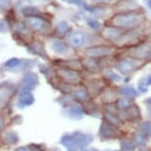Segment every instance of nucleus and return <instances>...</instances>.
I'll return each instance as SVG.
<instances>
[{
	"label": "nucleus",
	"mask_w": 151,
	"mask_h": 151,
	"mask_svg": "<svg viewBox=\"0 0 151 151\" xmlns=\"http://www.w3.org/2000/svg\"><path fill=\"white\" fill-rule=\"evenodd\" d=\"M140 21L139 15L136 13H124L119 14L114 17V23L119 27L124 28H132L136 26Z\"/></svg>",
	"instance_id": "obj_1"
},
{
	"label": "nucleus",
	"mask_w": 151,
	"mask_h": 151,
	"mask_svg": "<svg viewBox=\"0 0 151 151\" xmlns=\"http://www.w3.org/2000/svg\"><path fill=\"white\" fill-rule=\"evenodd\" d=\"M85 42H86V36L81 32H75L69 38V42L74 47H82Z\"/></svg>",
	"instance_id": "obj_2"
},
{
	"label": "nucleus",
	"mask_w": 151,
	"mask_h": 151,
	"mask_svg": "<svg viewBox=\"0 0 151 151\" xmlns=\"http://www.w3.org/2000/svg\"><path fill=\"white\" fill-rule=\"evenodd\" d=\"M28 24L29 26L32 28V29L36 30V31H39L41 30L42 26H44V22H42V19L40 18H37L36 16H32L28 19Z\"/></svg>",
	"instance_id": "obj_3"
},
{
	"label": "nucleus",
	"mask_w": 151,
	"mask_h": 151,
	"mask_svg": "<svg viewBox=\"0 0 151 151\" xmlns=\"http://www.w3.org/2000/svg\"><path fill=\"white\" fill-rule=\"evenodd\" d=\"M37 82V77L35 74H28V75L24 79V84L28 87H33L36 85Z\"/></svg>",
	"instance_id": "obj_4"
},
{
	"label": "nucleus",
	"mask_w": 151,
	"mask_h": 151,
	"mask_svg": "<svg viewBox=\"0 0 151 151\" xmlns=\"http://www.w3.org/2000/svg\"><path fill=\"white\" fill-rule=\"evenodd\" d=\"M119 69L122 71V72L124 73H127L129 72V71L132 70V62L129 60H124L121 62V64H119Z\"/></svg>",
	"instance_id": "obj_5"
},
{
	"label": "nucleus",
	"mask_w": 151,
	"mask_h": 151,
	"mask_svg": "<svg viewBox=\"0 0 151 151\" xmlns=\"http://www.w3.org/2000/svg\"><path fill=\"white\" fill-rule=\"evenodd\" d=\"M121 93L122 95L129 97V98H133V97L136 96V91L132 88H129V87H124L122 88V91Z\"/></svg>",
	"instance_id": "obj_6"
},
{
	"label": "nucleus",
	"mask_w": 151,
	"mask_h": 151,
	"mask_svg": "<svg viewBox=\"0 0 151 151\" xmlns=\"http://www.w3.org/2000/svg\"><path fill=\"white\" fill-rule=\"evenodd\" d=\"M52 48L55 52H64L66 50V47L60 42H55L52 45Z\"/></svg>",
	"instance_id": "obj_7"
},
{
	"label": "nucleus",
	"mask_w": 151,
	"mask_h": 151,
	"mask_svg": "<svg viewBox=\"0 0 151 151\" xmlns=\"http://www.w3.org/2000/svg\"><path fill=\"white\" fill-rule=\"evenodd\" d=\"M68 30V25L66 22H60L58 25V33L59 35H65Z\"/></svg>",
	"instance_id": "obj_8"
},
{
	"label": "nucleus",
	"mask_w": 151,
	"mask_h": 151,
	"mask_svg": "<svg viewBox=\"0 0 151 151\" xmlns=\"http://www.w3.org/2000/svg\"><path fill=\"white\" fill-rule=\"evenodd\" d=\"M20 59H18V58H10L9 60H8L6 63H5V66H6L7 68H15V67H17L18 65L20 64Z\"/></svg>",
	"instance_id": "obj_9"
},
{
	"label": "nucleus",
	"mask_w": 151,
	"mask_h": 151,
	"mask_svg": "<svg viewBox=\"0 0 151 151\" xmlns=\"http://www.w3.org/2000/svg\"><path fill=\"white\" fill-rule=\"evenodd\" d=\"M20 102H21V104L24 105V106H28V105L33 103V96L29 95L28 93L25 94L21 98V100H20Z\"/></svg>",
	"instance_id": "obj_10"
},
{
	"label": "nucleus",
	"mask_w": 151,
	"mask_h": 151,
	"mask_svg": "<svg viewBox=\"0 0 151 151\" xmlns=\"http://www.w3.org/2000/svg\"><path fill=\"white\" fill-rule=\"evenodd\" d=\"M141 129L146 133L147 135L151 136V122H145L141 125Z\"/></svg>",
	"instance_id": "obj_11"
},
{
	"label": "nucleus",
	"mask_w": 151,
	"mask_h": 151,
	"mask_svg": "<svg viewBox=\"0 0 151 151\" xmlns=\"http://www.w3.org/2000/svg\"><path fill=\"white\" fill-rule=\"evenodd\" d=\"M75 96L80 100H85L88 97V94L85 90H78L77 92L75 93Z\"/></svg>",
	"instance_id": "obj_12"
},
{
	"label": "nucleus",
	"mask_w": 151,
	"mask_h": 151,
	"mask_svg": "<svg viewBox=\"0 0 151 151\" xmlns=\"http://www.w3.org/2000/svg\"><path fill=\"white\" fill-rule=\"evenodd\" d=\"M88 25L94 30H98L100 28V23L96 20H88Z\"/></svg>",
	"instance_id": "obj_13"
},
{
	"label": "nucleus",
	"mask_w": 151,
	"mask_h": 151,
	"mask_svg": "<svg viewBox=\"0 0 151 151\" xmlns=\"http://www.w3.org/2000/svg\"><path fill=\"white\" fill-rule=\"evenodd\" d=\"M7 24L4 20H0V33H6L7 32Z\"/></svg>",
	"instance_id": "obj_14"
},
{
	"label": "nucleus",
	"mask_w": 151,
	"mask_h": 151,
	"mask_svg": "<svg viewBox=\"0 0 151 151\" xmlns=\"http://www.w3.org/2000/svg\"><path fill=\"white\" fill-rule=\"evenodd\" d=\"M122 148H124V149H125V150L133 149L132 144L130 143V142H129V141H124V142H122Z\"/></svg>",
	"instance_id": "obj_15"
},
{
	"label": "nucleus",
	"mask_w": 151,
	"mask_h": 151,
	"mask_svg": "<svg viewBox=\"0 0 151 151\" xmlns=\"http://www.w3.org/2000/svg\"><path fill=\"white\" fill-rule=\"evenodd\" d=\"M70 2L72 4H76V5H80V6H85V1L84 0H70Z\"/></svg>",
	"instance_id": "obj_16"
},
{
	"label": "nucleus",
	"mask_w": 151,
	"mask_h": 151,
	"mask_svg": "<svg viewBox=\"0 0 151 151\" xmlns=\"http://www.w3.org/2000/svg\"><path fill=\"white\" fill-rule=\"evenodd\" d=\"M129 103V102L127 101V100H121V101L119 102V106L121 108H124V107H127Z\"/></svg>",
	"instance_id": "obj_17"
},
{
	"label": "nucleus",
	"mask_w": 151,
	"mask_h": 151,
	"mask_svg": "<svg viewBox=\"0 0 151 151\" xmlns=\"http://www.w3.org/2000/svg\"><path fill=\"white\" fill-rule=\"evenodd\" d=\"M136 140H137L138 143H140V144H144L145 143V138L142 135L138 134L137 136H136Z\"/></svg>",
	"instance_id": "obj_18"
},
{
	"label": "nucleus",
	"mask_w": 151,
	"mask_h": 151,
	"mask_svg": "<svg viewBox=\"0 0 151 151\" xmlns=\"http://www.w3.org/2000/svg\"><path fill=\"white\" fill-rule=\"evenodd\" d=\"M8 4H9V1L8 0H0V6H8Z\"/></svg>",
	"instance_id": "obj_19"
},
{
	"label": "nucleus",
	"mask_w": 151,
	"mask_h": 151,
	"mask_svg": "<svg viewBox=\"0 0 151 151\" xmlns=\"http://www.w3.org/2000/svg\"><path fill=\"white\" fill-rule=\"evenodd\" d=\"M147 84H148V85H150V84H151V76H149V77H148V81H147Z\"/></svg>",
	"instance_id": "obj_20"
},
{
	"label": "nucleus",
	"mask_w": 151,
	"mask_h": 151,
	"mask_svg": "<svg viewBox=\"0 0 151 151\" xmlns=\"http://www.w3.org/2000/svg\"><path fill=\"white\" fill-rule=\"evenodd\" d=\"M93 1H96V2H103V1H110V0H93Z\"/></svg>",
	"instance_id": "obj_21"
},
{
	"label": "nucleus",
	"mask_w": 151,
	"mask_h": 151,
	"mask_svg": "<svg viewBox=\"0 0 151 151\" xmlns=\"http://www.w3.org/2000/svg\"><path fill=\"white\" fill-rule=\"evenodd\" d=\"M2 127V119H1V118H0V129Z\"/></svg>",
	"instance_id": "obj_22"
},
{
	"label": "nucleus",
	"mask_w": 151,
	"mask_h": 151,
	"mask_svg": "<svg viewBox=\"0 0 151 151\" xmlns=\"http://www.w3.org/2000/svg\"><path fill=\"white\" fill-rule=\"evenodd\" d=\"M148 5H149V7L151 8V0H148Z\"/></svg>",
	"instance_id": "obj_23"
},
{
	"label": "nucleus",
	"mask_w": 151,
	"mask_h": 151,
	"mask_svg": "<svg viewBox=\"0 0 151 151\" xmlns=\"http://www.w3.org/2000/svg\"><path fill=\"white\" fill-rule=\"evenodd\" d=\"M147 103H148V104H150V105H151V98H150L149 100H148V101H147Z\"/></svg>",
	"instance_id": "obj_24"
},
{
	"label": "nucleus",
	"mask_w": 151,
	"mask_h": 151,
	"mask_svg": "<svg viewBox=\"0 0 151 151\" xmlns=\"http://www.w3.org/2000/svg\"><path fill=\"white\" fill-rule=\"evenodd\" d=\"M64 1H66V0H64Z\"/></svg>",
	"instance_id": "obj_25"
}]
</instances>
